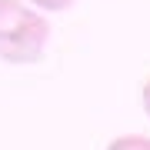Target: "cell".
I'll return each mask as SVG.
<instances>
[{"mask_svg": "<svg viewBox=\"0 0 150 150\" xmlns=\"http://www.w3.org/2000/svg\"><path fill=\"white\" fill-rule=\"evenodd\" d=\"M50 40V20L20 0H0V60L37 64Z\"/></svg>", "mask_w": 150, "mask_h": 150, "instance_id": "6da1fadb", "label": "cell"}, {"mask_svg": "<svg viewBox=\"0 0 150 150\" xmlns=\"http://www.w3.org/2000/svg\"><path fill=\"white\" fill-rule=\"evenodd\" d=\"M107 150H150V137H144V134H127V137L110 140Z\"/></svg>", "mask_w": 150, "mask_h": 150, "instance_id": "7a4b0ae2", "label": "cell"}, {"mask_svg": "<svg viewBox=\"0 0 150 150\" xmlns=\"http://www.w3.org/2000/svg\"><path fill=\"white\" fill-rule=\"evenodd\" d=\"M30 4H37V7H43V10H67L74 0H30Z\"/></svg>", "mask_w": 150, "mask_h": 150, "instance_id": "3957f363", "label": "cell"}, {"mask_svg": "<svg viewBox=\"0 0 150 150\" xmlns=\"http://www.w3.org/2000/svg\"><path fill=\"white\" fill-rule=\"evenodd\" d=\"M140 103H144V110H147V117H150V77L144 80V87H140Z\"/></svg>", "mask_w": 150, "mask_h": 150, "instance_id": "277c9868", "label": "cell"}]
</instances>
